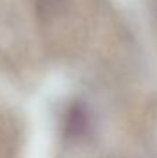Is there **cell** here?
I'll return each instance as SVG.
<instances>
[{"mask_svg": "<svg viewBox=\"0 0 157 158\" xmlns=\"http://www.w3.org/2000/svg\"><path fill=\"white\" fill-rule=\"evenodd\" d=\"M88 115L81 106H74L70 108L66 119V133L68 137H79L88 131Z\"/></svg>", "mask_w": 157, "mask_h": 158, "instance_id": "cell-1", "label": "cell"}, {"mask_svg": "<svg viewBox=\"0 0 157 158\" xmlns=\"http://www.w3.org/2000/svg\"><path fill=\"white\" fill-rule=\"evenodd\" d=\"M63 0H39V4L43 7V11H54L57 6H60Z\"/></svg>", "mask_w": 157, "mask_h": 158, "instance_id": "cell-2", "label": "cell"}]
</instances>
